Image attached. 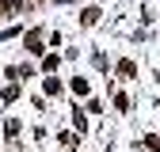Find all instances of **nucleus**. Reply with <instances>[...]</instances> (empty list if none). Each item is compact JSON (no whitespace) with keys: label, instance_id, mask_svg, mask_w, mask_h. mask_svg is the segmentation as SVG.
Instances as JSON below:
<instances>
[{"label":"nucleus","instance_id":"obj_1","mask_svg":"<svg viewBox=\"0 0 160 152\" xmlns=\"http://www.w3.org/2000/svg\"><path fill=\"white\" fill-rule=\"evenodd\" d=\"M99 15H103V12H99V8H88L84 15H80V23H84V27H92V23H95V19H99Z\"/></svg>","mask_w":160,"mask_h":152},{"label":"nucleus","instance_id":"obj_2","mask_svg":"<svg viewBox=\"0 0 160 152\" xmlns=\"http://www.w3.org/2000/svg\"><path fill=\"white\" fill-rule=\"evenodd\" d=\"M69 88H72L76 95H88V91H92V88H88V80H84V76H76V80H72Z\"/></svg>","mask_w":160,"mask_h":152},{"label":"nucleus","instance_id":"obj_3","mask_svg":"<svg viewBox=\"0 0 160 152\" xmlns=\"http://www.w3.org/2000/svg\"><path fill=\"white\" fill-rule=\"evenodd\" d=\"M118 72H122V76H133L137 65H133V61H118Z\"/></svg>","mask_w":160,"mask_h":152},{"label":"nucleus","instance_id":"obj_4","mask_svg":"<svg viewBox=\"0 0 160 152\" xmlns=\"http://www.w3.org/2000/svg\"><path fill=\"white\" fill-rule=\"evenodd\" d=\"M27 50H31V53H38V50H42V38L31 34V38H27Z\"/></svg>","mask_w":160,"mask_h":152},{"label":"nucleus","instance_id":"obj_5","mask_svg":"<svg viewBox=\"0 0 160 152\" xmlns=\"http://www.w3.org/2000/svg\"><path fill=\"white\" fill-rule=\"evenodd\" d=\"M57 91H61V84H57L53 76H46V95H57Z\"/></svg>","mask_w":160,"mask_h":152},{"label":"nucleus","instance_id":"obj_6","mask_svg":"<svg viewBox=\"0 0 160 152\" xmlns=\"http://www.w3.org/2000/svg\"><path fill=\"white\" fill-rule=\"evenodd\" d=\"M72 122H76V129H80V133H84V129H88V118H84V114H80V110L72 114Z\"/></svg>","mask_w":160,"mask_h":152},{"label":"nucleus","instance_id":"obj_7","mask_svg":"<svg viewBox=\"0 0 160 152\" xmlns=\"http://www.w3.org/2000/svg\"><path fill=\"white\" fill-rule=\"evenodd\" d=\"M12 12V0H0V15H8Z\"/></svg>","mask_w":160,"mask_h":152},{"label":"nucleus","instance_id":"obj_8","mask_svg":"<svg viewBox=\"0 0 160 152\" xmlns=\"http://www.w3.org/2000/svg\"><path fill=\"white\" fill-rule=\"evenodd\" d=\"M145 145H149V148H156V152H160V137H149V141H145Z\"/></svg>","mask_w":160,"mask_h":152},{"label":"nucleus","instance_id":"obj_9","mask_svg":"<svg viewBox=\"0 0 160 152\" xmlns=\"http://www.w3.org/2000/svg\"><path fill=\"white\" fill-rule=\"evenodd\" d=\"M19 4H23V0H12V8H19Z\"/></svg>","mask_w":160,"mask_h":152}]
</instances>
